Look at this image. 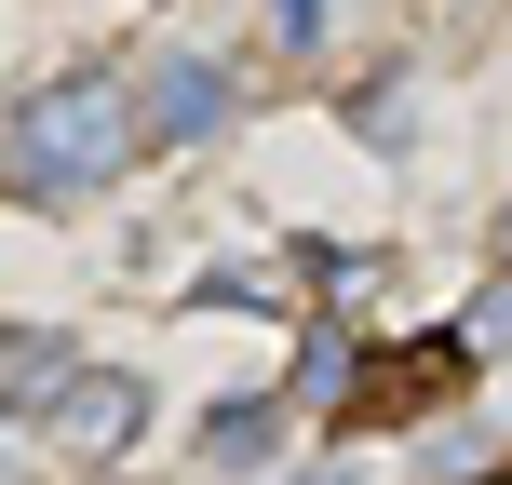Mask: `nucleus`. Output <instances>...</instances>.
Segmentation results:
<instances>
[{"label":"nucleus","mask_w":512,"mask_h":485,"mask_svg":"<svg viewBox=\"0 0 512 485\" xmlns=\"http://www.w3.org/2000/svg\"><path fill=\"white\" fill-rule=\"evenodd\" d=\"M135 149H149L135 135V81H108V68H54L0 108V189L14 203H95V189L135 176Z\"/></svg>","instance_id":"1"},{"label":"nucleus","mask_w":512,"mask_h":485,"mask_svg":"<svg viewBox=\"0 0 512 485\" xmlns=\"http://www.w3.org/2000/svg\"><path fill=\"white\" fill-rule=\"evenodd\" d=\"M0 391H14V418L41 432V459H81V472L149 432V391H135L122 364H68L54 337H14V351H0Z\"/></svg>","instance_id":"2"},{"label":"nucleus","mask_w":512,"mask_h":485,"mask_svg":"<svg viewBox=\"0 0 512 485\" xmlns=\"http://www.w3.org/2000/svg\"><path fill=\"white\" fill-rule=\"evenodd\" d=\"M230 122H243V68L176 27V41L135 68V135H149V149H216Z\"/></svg>","instance_id":"3"},{"label":"nucleus","mask_w":512,"mask_h":485,"mask_svg":"<svg viewBox=\"0 0 512 485\" xmlns=\"http://www.w3.org/2000/svg\"><path fill=\"white\" fill-rule=\"evenodd\" d=\"M459 378H472V337H418V351L351 364V405H364V418H432Z\"/></svg>","instance_id":"4"},{"label":"nucleus","mask_w":512,"mask_h":485,"mask_svg":"<svg viewBox=\"0 0 512 485\" xmlns=\"http://www.w3.org/2000/svg\"><path fill=\"white\" fill-rule=\"evenodd\" d=\"M270 445H283V405H216L203 418V459H230V472H256Z\"/></svg>","instance_id":"5"},{"label":"nucleus","mask_w":512,"mask_h":485,"mask_svg":"<svg viewBox=\"0 0 512 485\" xmlns=\"http://www.w3.org/2000/svg\"><path fill=\"white\" fill-rule=\"evenodd\" d=\"M459 337H472V351H512V270L486 283V297H472V324H459Z\"/></svg>","instance_id":"6"},{"label":"nucleus","mask_w":512,"mask_h":485,"mask_svg":"<svg viewBox=\"0 0 512 485\" xmlns=\"http://www.w3.org/2000/svg\"><path fill=\"white\" fill-rule=\"evenodd\" d=\"M270 14H283V41H297V54L324 41V0H270Z\"/></svg>","instance_id":"7"},{"label":"nucleus","mask_w":512,"mask_h":485,"mask_svg":"<svg viewBox=\"0 0 512 485\" xmlns=\"http://www.w3.org/2000/svg\"><path fill=\"white\" fill-rule=\"evenodd\" d=\"M297 485H351V472H297Z\"/></svg>","instance_id":"8"},{"label":"nucleus","mask_w":512,"mask_h":485,"mask_svg":"<svg viewBox=\"0 0 512 485\" xmlns=\"http://www.w3.org/2000/svg\"><path fill=\"white\" fill-rule=\"evenodd\" d=\"M0 472H14V432H0Z\"/></svg>","instance_id":"9"},{"label":"nucleus","mask_w":512,"mask_h":485,"mask_svg":"<svg viewBox=\"0 0 512 485\" xmlns=\"http://www.w3.org/2000/svg\"><path fill=\"white\" fill-rule=\"evenodd\" d=\"M499 256H512V216H499Z\"/></svg>","instance_id":"10"}]
</instances>
